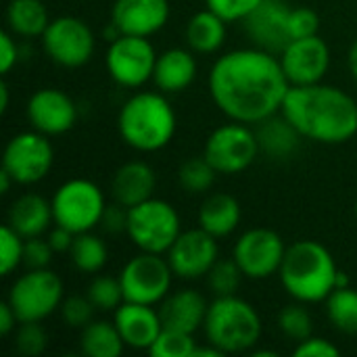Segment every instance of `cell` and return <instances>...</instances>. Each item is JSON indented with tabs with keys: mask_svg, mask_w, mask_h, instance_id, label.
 I'll return each mask as SVG.
<instances>
[{
	"mask_svg": "<svg viewBox=\"0 0 357 357\" xmlns=\"http://www.w3.org/2000/svg\"><path fill=\"white\" fill-rule=\"evenodd\" d=\"M17 61H19V46H17L15 33L6 29L0 33V71H2V75L10 73V69L17 65Z\"/></svg>",
	"mask_w": 357,
	"mask_h": 357,
	"instance_id": "f6af8a7d",
	"label": "cell"
},
{
	"mask_svg": "<svg viewBox=\"0 0 357 357\" xmlns=\"http://www.w3.org/2000/svg\"><path fill=\"white\" fill-rule=\"evenodd\" d=\"M339 266L333 253L318 241L303 238L287 247L280 266V282L284 291L301 303L326 301L337 287Z\"/></svg>",
	"mask_w": 357,
	"mask_h": 357,
	"instance_id": "3957f363",
	"label": "cell"
},
{
	"mask_svg": "<svg viewBox=\"0 0 357 357\" xmlns=\"http://www.w3.org/2000/svg\"><path fill=\"white\" fill-rule=\"evenodd\" d=\"M243 278H245V274L238 268V264L234 261V257L218 259L207 274V284L215 297H228V295H236Z\"/></svg>",
	"mask_w": 357,
	"mask_h": 357,
	"instance_id": "e575fe53",
	"label": "cell"
},
{
	"mask_svg": "<svg viewBox=\"0 0 357 357\" xmlns=\"http://www.w3.org/2000/svg\"><path fill=\"white\" fill-rule=\"evenodd\" d=\"M73 238H75V234L71 230L59 226V224H54V228L48 232V243L54 249V253H69V249L73 245Z\"/></svg>",
	"mask_w": 357,
	"mask_h": 357,
	"instance_id": "bcb514c9",
	"label": "cell"
},
{
	"mask_svg": "<svg viewBox=\"0 0 357 357\" xmlns=\"http://www.w3.org/2000/svg\"><path fill=\"white\" fill-rule=\"evenodd\" d=\"M165 255L178 278L197 280L201 276H207L213 264L220 259L218 238L203 228L184 230Z\"/></svg>",
	"mask_w": 357,
	"mask_h": 357,
	"instance_id": "9a60e30c",
	"label": "cell"
},
{
	"mask_svg": "<svg viewBox=\"0 0 357 357\" xmlns=\"http://www.w3.org/2000/svg\"><path fill=\"white\" fill-rule=\"evenodd\" d=\"M6 23L15 36L36 38L46 31L50 15L42 0H10L6 6Z\"/></svg>",
	"mask_w": 357,
	"mask_h": 357,
	"instance_id": "83f0119b",
	"label": "cell"
},
{
	"mask_svg": "<svg viewBox=\"0 0 357 357\" xmlns=\"http://www.w3.org/2000/svg\"><path fill=\"white\" fill-rule=\"evenodd\" d=\"M86 295L98 312H115L126 301L119 278H113L107 274L94 276Z\"/></svg>",
	"mask_w": 357,
	"mask_h": 357,
	"instance_id": "836d02e7",
	"label": "cell"
},
{
	"mask_svg": "<svg viewBox=\"0 0 357 357\" xmlns=\"http://www.w3.org/2000/svg\"><path fill=\"white\" fill-rule=\"evenodd\" d=\"M169 13V0H115L111 23L121 33L151 38L165 27Z\"/></svg>",
	"mask_w": 357,
	"mask_h": 357,
	"instance_id": "d6986e66",
	"label": "cell"
},
{
	"mask_svg": "<svg viewBox=\"0 0 357 357\" xmlns=\"http://www.w3.org/2000/svg\"><path fill=\"white\" fill-rule=\"evenodd\" d=\"M341 354V349L331 343L328 339H322V337H310L301 343H297L293 356L295 357H337Z\"/></svg>",
	"mask_w": 357,
	"mask_h": 357,
	"instance_id": "7bdbcfd3",
	"label": "cell"
},
{
	"mask_svg": "<svg viewBox=\"0 0 357 357\" xmlns=\"http://www.w3.org/2000/svg\"><path fill=\"white\" fill-rule=\"evenodd\" d=\"M261 0H205L207 8L218 13L226 23L243 21Z\"/></svg>",
	"mask_w": 357,
	"mask_h": 357,
	"instance_id": "b9f144b4",
	"label": "cell"
},
{
	"mask_svg": "<svg viewBox=\"0 0 357 357\" xmlns=\"http://www.w3.org/2000/svg\"><path fill=\"white\" fill-rule=\"evenodd\" d=\"M326 318L343 335H357V291L354 287L335 289L326 297Z\"/></svg>",
	"mask_w": 357,
	"mask_h": 357,
	"instance_id": "4dcf8cb0",
	"label": "cell"
},
{
	"mask_svg": "<svg viewBox=\"0 0 357 357\" xmlns=\"http://www.w3.org/2000/svg\"><path fill=\"white\" fill-rule=\"evenodd\" d=\"M197 349L195 335L174 328H163L149 354L153 357H192Z\"/></svg>",
	"mask_w": 357,
	"mask_h": 357,
	"instance_id": "d590c367",
	"label": "cell"
},
{
	"mask_svg": "<svg viewBox=\"0 0 357 357\" xmlns=\"http://www.w3.org/2000/svg\"><path fill=\"white\" fill-rule=\"evenodd\" d=\"M63 299V280L50 268L27 270L13 282L6 297L19 322L46 320L50 314L59 312Z\"/></svg>",
	"mask_w": 357,
	"mask_h": 357,
	"instance_id": "ba28073f",
	"label": "cell"
},
{
	"mask_svg": "<svg viewBox=\"0 0 357 357\" xmlns=\"http://www.w3.org/2000/svg\"><path fill=\"white\" fill-rule=\"evenodd\" d=\"M174 270L161 253L140 251L119 272V282L126 301L159 305L167 295L174 278Z\"/></svg>",
	"mask_w": 357,
	"mask_h": 357,
	"instance_id": "9c48e42d",
	"label": "cell"
},
{
	"mask_svg": "<svg viewBox=\"0 0 357 357\" xmlns=\"http://www.w3.org/2000/svg\"><path fill=\"white\" fill-rule=\"evenodd\" d=\"M224 354L215 347V345H211V343H207V345H203V347H199L197 345V349H195V354L192 357H222Z\"/></svg>",
	"mask_w": 357,
	"mask_h": 357,
	"instance_id": "c3c4849f",
	"label": "cell"
},
{
	"mask_svg": "<svg viewBox=\"0 0 357 357\" xmlns=\"http://www.w3.org/2000/svg\"><path fill=\"white\" fill-rule=\"evenodd\" d=\"M69 257H71V264L75 266L77 272L98 274L109 261V249L98 234L88 230V232L75 234L73 245L69 249Z\"/></svg>",
	"mask_w": 357,
	"mask_h": 357,
	"instance_id": "f546056e",
	"label": "cell"
},
{
	"mask_svg": "<svg viewBox=\"0 0 357 357\" xmlns=\"http://www.w3.org/2000/svg\"><path fill=\"white\" fill-rule=\"evenodd\" d=\"M253 130L257 136L259 153L268 155L274 161L291 159L299 151L303 140L301 132L287 119L282 111L261 119L259 123H255Z\"/></svg>",
	"mask_w": 357,
	"mask_h": 357,
	"instance_id": "603a6c76",
	"label": "cell"
},
{
	"mask_svg": "<svg viewBox=\"0 0 357 357\" xmlns=\"http://www.w3.org/2000/svg\"><path fill=\"white\" fill-rule=\"evenodd\" d=\"M276 324H278L280 333L287 339L295 341V343H301V341H305V339H310L314 335L312 314L307 312L305 303H301V301L291 303V305H284L278 312Z\"/></svg>",
	"mask_w": 357,
	"mask_h": 357,
	"instance_id": "d6a6232c",
	"label": "cell"
},
{
	"mask_svg": "<svg viewBox=\"0 0 357 357\" xmlns=\"http://www.w3.org/2000/svg\"><path fill=\"white\" fill-rule=\"evenodd\" d=\"M356 213H357V205H356Z\"/></svg>",
	"mask_w": 357,
	"mask_h": 357,
	"instance_id": "11a10c76",
	"label": "cell"
},
{
	"mask_svg": "<svg viewBox=\"0 0 357 357\" xmlns=\"http://www.w3.org/2000/svg\"><path fill=\"white\" fill-rule=\"evenodd\" d=\"M180 232V215L172 203L151 197L130 207L126 234L140 251L165 255Z\"/></svg>",
	"mask_w": 357,
	"mask_h": 357,
	"instance_id": "8992f818",
	"label": "cell"
},
{
	"mask_svg": "<svg viewBox=\"0 0 357 357\" xmlns=\"http://www.w3.org/2000/svg\"><path fill=\"white\" fill-rule=\"evenodd\" d=\"M23 245H25V238L15 228L4 224L0 230V272H2V276H10L19 266H23Z\"/></svg>",
	"mask_w": 357,
	"mask_h": 357,
	"instance_id": "8d00e7d4",
	"label": "cell"
},
{
	"mask_svg": "<svg viewBox=\"0 0 357 357\" xmlns=\"http://www.w3.org/2000/svg\"><path fill=\"white\" fill-rule=\"evenodd\" d=\"M25 115L33 130L46 136H59L73 130L77 121V105L59 88H40L29 96Z\"/></svg>",
	"mask_w": 357,
	"mask_h": 357,
	"instance_id": "ac0fdd59",
	"label": "cell"
},
{
	"mask_svg": "<svg viewBox=\"0 0 357 357\" xmlns=\"http://www.w3.org/2000/svg\"><path fill=\"white\" fill-rule=\"evenodd\" d=\"M249 354L255 357H278L276 351H270V349H251Z\"/></svg>",
	"mask_w": 357,
	"mask_h": 357,
	"instance_id": "db71d44e",
	"label": "cell"
},
{
	"mask_svg": "<svg viewBox=\"0 0 357 357\" xmlns=\"http://www.w3.org/2000/svg\"><path fill=\"white\" fill-rule=\"evenodd\" d=\"M113 322L126 347H132V349L149 351L163 331L159 310H155V305H144V303H134V301H123L113 312Z\"/></svg>",
	"mask_w": 357,
	"mask_h": 357,
	"instance_id": "ffe728a7",
	"label": "cell"
},
{
	"mask_svg": "<svg viewBox=\"0 0 357 357\" xmlns=\"http://www.w3.org/2000/svg\"><path fill=\"white\" fill-rule=\"evenodd\" d=\"M347 63H349V69H351L354 77L357 79V38L354 40V44L349 46V52H347Z\"/></svg>",
	"mask_w": 357,
	"mask_h": 357,
	"instance_id": "681fc988",
	"label": "cell"
},
{
	"mask_svg": "<svg viewBox=\"0 0 357 357\" xmlns=\"http://www.w3.org/2000/svg\"><path fill=\"white\" fill-rule=\"evenodd\" d=\"M345 287H351V280H349L347 272L339 270V272H337V287H335V289H345Z\"/></svg>",
	"mask_w": 357,
	"mask_h": 357,
	"instance_id": "f5cc1de1",
	"label": "cell"
},
{
	"mask_svg": "<svg viewBox=\"0 0 357 357\" xmlns=\"http://www.w3.org/2000/svg\"><path fill=\"white\" fill-rule=\"evenodd\" d=\"M50 222H54L52 203L36 192H25L13 201L6 224L15 228L23 238H33L42 236L50 228Z\"/></svg>",
	"mask_w": 357,
	"mask_h": 357,
	"instance_id": "d4e9b609",
	"label": "cell"
},
{
	"mask_svg": "<svg viewBox=\"0 0 357 357\" xmlns=\"http://www.w3.org/2000/svg\"><path fill=\"white\" fill-rule=\"evenodd\" d=\"M205 339L224 356L251 351L261 337V318L257 310L238 295L215 297L205 316Z\"/></svg>",
	"mask_w": 357,
	"mask_h": 357,
	"instance_id": "5b68a950",
	"label": "cell"
},
{
	"mask_svg": "<svg viewBox=\"0 0 357 357\" xmlns=\"http://www.w3.org/2000/svg\"><path fill=\"white\" fill-rule=\"evenodd\" d=\"M50 203L54 224L71 230L73 234L100 226L102 213L107 209L102 190L86 178H71L63 182Z\"/></svg>",
	"mask_w": 357,
	"mask_h": 357,
	"instance_id": "52a82bcc",
	"label": "cell"
},
{
	"mask_svg": "<svg viewBox=\"0 0 357 357\" xmlns=\"http://www.w3.org/2000/svg\"><path fill=\"white\" fill-rule=\"evenodd\" d=\"M157 63L155 46L144 36L121 33L113 42H109L105 65L111 79L123 88H140L149 79H153Z\"/></svg>",
	"mask_w": 357,
	"mask_h": 357,
	"instance_id": "7c38bea8",
	"label": "cell"
},
{
	"mask_svg": "<svg viewBox=\"0 0 357 357\" xmlns=\"http://www.w3.org/2000/svg\"><path fill=\"white\" fill-rule=\"evenodd\" d=\"M282 113L303 138L320 144H343L357 134V100L322 82L291 86Z\"/></svg>",
	"mask_w": 357,
	"mask_h": 357,
	"instance_id": "7a4b0ae2",
	"label": "cell"
},
{
	"mask_svg": "<svg viewBox=\"0 0 357 357\" xmlns=\"http://www.w3.org/2000/svg\"><path fill=\"white\" fill-rule=\"evenodd\" d=\"M46 345H48V335L42 322H19L15 331V347L21 356H40L44 354Z\"/></svg>",
	"mask_w": 357,
	"mask_h": 357,
	"instance_id": "74e56055",
	"label": "cell"
},
{
	"mask_svg": "<svg viewBox=\"0 0 357 357\" xmlns=\"http://www.w3.org/2000/svg\"><path fill=\"white\" fill-rule=\"evenodd\" d=\"M79 347L88 357H119L123 354V339L115 326V322L92 320L82 328Z\"/></svg>",
	"mask_w": 357,
	"mask_h": 357,
	"instance_id": "f1b7e54d",
	"label": "cell"
},
{
	"mask_svg": "<svg viewBox=\"0 0 357 357\" xmlns=\"http://www.w3.org/2000/svg\"><path fill=\"white\" fill-rule=\"evenodd\" d=\"M278 59L291 86H307L324 79L331 67V48L316 33L310 38L291 40Z\"/></svg>",
	"mask_w": 357,
	"mask_h": 357,
	"instance_id": "2e32d148",
	"label": "cell"
},
{
	"mask_svg": "<svg viewBox=\"0 0 357 357\" xmlns=\"http://www.w3.org/2000/svg\"><path fill=\"white\" fill-rule=\"evenodd\" d=\"M0 111L2 113L8 111V84L6 82L0 84Z\"/></svg>",
	"mask_w": 357,
	"mask_h": 357,
	"instance_id": "816d5d0a",
	"label": "cell"
},
{
	"mask_svg": "<svg viewBox=\"0 0 357 357\" xmlns=\"http://www.w3.org/2000/svg\"><path fill=\"white\" fill-rule=\"evenodd\" d=\"M17 326H19V318H17L15 310L10 307L8 301H2L0 303V335L8 337L17 331Z\"/></svg>",
	"mask_w": 357,
	"mask_h": 357,
	"instance_id": "7dc6e473",
	"label": "cell"
},
{
	"mask_svg": "<svg viewBox=\"0 0 357 357\" xmlns=\"http://www.w3.org/2000/svg\"><path fill=\"white\" fill-rule=\"evenodd\" d=\"M157 174L146 161H128L111 178V197L123 207H134L155 195Z\"/></svg>",
	"mask_w": 357,
	"mask_h": 357,
	"instance_id": "7402d4cb",
	"label": "cell"
},
{
	"mask_svg": "<svg viewBox=\"0 0 357 357\" xmlns=\"http://www.w3.org/2000/svg\"><path fill=\"white\" fill-rule=\"evenodd\" d=\"M241 218L243 211L236 197L228 192H213L203 201L199 209V228L215 238H224L238 228Z\"/></svg>",
	"mask_w": 357,
	"mask_h": 357,
	"instance_id": "484cf974",
	"label": "cell"
},
{
	"mask_svg": "<svg viewBox=\"0 0 357 357\" xmlns=\"http://www.w3.org/2000/svg\"><path fill=\"white\" fill-rule=\"evenodd\" d=\"M291 8L287 0H261L241 23L253 46L268 52L280 54L291 42L289 15Z\"/></svg>",
	"mask_w": 357,
	"mask_h": 357,
	"instance_id": "e0dca14e",
	"label": "cell"
},
{
	"mask_svg": "<svg viewBox=\"0 0 357 357\" xmlns=\"http://www.w3.org/2000/svg\"><path fill=\"white\" fill-rule=\"evenodd\" d=\"M218 178L215 167L207 161L205 155L190 157L178 167V184L188 195H205L213 188Z\"/></svg>",
	"mask_w": 357,
	"mask_h": 357,
	"instance_id": "1f68e13d",
	"label": "cell"
},
{
	"mask_svg": "<svg viewBox=\"0 0 357 357\" xmlns=\"http://www.w3.org/2000/svg\"><path fill=\"white\" fill-rule=\"evenodd\" d=\"M197 77V59L186 48H167L157 54L153 82L165 94L186 90Z\"/></svg>",
	"mask_w": 357,
	"mask_h": 357,
	"instance_id": "cb8c5ba5",
	"label": "cell"
},
{
	"mask_svg": "<svg viewBox=\"0 0 357 357\" xmlns=\"http://www.w3.org/2000/svg\"><path fill=\"white\" fill-rule=\"evenodd\" d=\"M128 213H130V209L123 207V205H119L117 201L107 203V209H105V213H102L100 226H102L109 234L126 232V230H128Z\"/></svg>",
	"mask_w": 357,
	"mask_h": 357,
	"instance_id": "ee69618b",
	"label": "cell"
},
{
	"mask_svg": "<svg viewBox=\"0 0 357 357\" xmlns=\"http://www.w3.org/2000/svg\"><path fill=\"white\" fill-rule=\"evenodd\" d=\"M54 249L50 247L48 238L42 236H33V238H25L23 245V266L27 270H42L48 268L52 261Z\"/></svg>",
	"mask_w": 357,
	"mask_h": 357,
	"instance_id": "60d3db41",
	"label": "cell"
},
{
	"mask_svg": "<svg viewBox=\"0 0 357 357\" xmlns=\"http://www.w3.org/2000/svg\"><path fill=\"white\" fill-rule=\"evenodd\" d=\"M54 163V149L46 134L38 130L15 134L2 155V169H6L15 184H36L44 180Z\"/></svg>",
	"mask_w": 357,
	"mask_h": 357,
	"instance_id": "4fadbf2b",
	"label": "cell"
},
{
	"mask_svg": "<svg viewBox=\"0 0 357 357\" xmlns=\"http://www.w3.org/2000/svg\"><path fill=\"white\" fill-rule=\"evenodd\" d=\"M207 88L228 119L255 126L282 111L291 82L278 54L251 46L222 54L209 69Z\"/></svg>",
	"mask_w": 357,
	"mask_h": 357,
	"instance_id": "6da1fadb",
	"label": "cell"
},
{
	"mask_svg": "<svg viewBox=\"0 0 357 357\" xmlns=\"http://www.w3.org/2000/svg\"><path fill=\"white\" fill-rule=\"evenodd\" d=\"M46 56L67 69H77L90 63L96 48V38L90 25L73 15L50 19L46 31L40 36Z\"/></svg>",
	"mask_w": 357,
	"mask_h": 357,
	"instance_id": "8fae6325",
	"label": "cell"
},
{
	"mask_svg": "<svg viewBox=\"0 0 357 357\" xmlns=\"http://www.w3.org/2000/svg\"><path fill=\"white\" fill-rule=\"evenodd\" d=\"M176 113L165 92H136L130 96L117 117L121 140L140 153L165 149L176 134Z\"/></svg>",
	"mask_w": 357,
	"mask_h": 357,
	"instance_id": "277c9868",
	"label": "cell"
},
{
	"mask_svg": "<svg viewBox=\"0 0 357 357\" xmlns=\"http://www.w3.org/2000/svg\"><path fill=\"white\" fill-rule=\"evenodd\" d=\"M318 29H320V15L314 8H310V6H295V8H291V15H289L291 40L316 36Z\"/></svg>",
	"mask_w": 357,
	"mask_h": 357,
	"instance_id": "ab89813d",
	"label": "cell"
},
{
	"mask_svg": "<svg viewBox=\"0 0 357 357\" xmlns=\"http://www.w3.org/2000/svg\"><path fill=\"white\" fill-rule=\"evenodd\" d=\"M207 161L222 176H234L251 167L259 155L255 130L249 123L232 121L215 128L203 149Z\"/></svg>",
	"mask_w": 357,
	"mask_h": 357,
	"instance_id": "30bf717a",
	"label": "cell"
},
{
	"mask_svg": "<svg viewBox=\"0 0 357 357\" xmlns=\"http://www.w3.org/2000/svg\"><path fill=\"white\" fill-rule=\"evenodd\" d=\"M287 255L282 236L270 228H251L243 232L234 245L232 257L243 270L245 278L266 280L280 272Z\"/></svg>",
	"mask_w": 357,
	"mask_h": 357,
	"instance_id": "5bb4252c",
	"label": "cell"
},
{
	"mask_svg": "<svg viewBox=\"0 0 357 357\" xmlns=\"http://www.w3.org/2000/svg\"><path fill=\"white\" fill-rule=\"evenodd\" d=\"M184 36L192 52L213 54L226 42V21L211 8H203L188 19Z\"/></svg>",
	"mask_w": 357,
	"mask_h": 357,
	"instance_id": "4316f807",
	"label": "cell"
},
{
	"mask_svg": "<svg viewBox=\"0 0 357 357\" xmlns=\"http://www.w3.org/2000/svg\"><path fill=\"white\" fill-rule=\"evenodd\" d=\"M209 303L205 297L195 289H182L176 293H169L159 303V316L163 322V328L184 331L195 335L205 324Z\"/></svg>",
	"mask_w": 357,
	"mask_h": 357,
	"instance_id": "44dd1931",
	"label": "cell"
},
{
	"mask_svg": "<svg viewBox=\"0 0 357 357\" xmlns=\"http://www.w3.org/2000/svg\"><path fill=\"white\" fill-rule=\"evenodd\" d=\"M10 184H15L13 176H10L6 169H0V192H2V195H6V192H8V188H10Z\"/></svg>",
	"mask_w": 357,
	"mask_h": 357,
	"instance_id": "f907efd6",
	"label": "cell"
},
{
	"mask_svg": "<svg viewBox=\"0 0 357 357\" xmlns=\"http://www.w3.org/2000/svg\"><path fill=\"white\" fill-rule=\"evenodd\" d=\"M94 303L88 299V295H69L63 299L59 314L61 320L69 326V328H84L94 320Z\"/></svg>",
	"mask_w": 357,
	"mask_h": 357,
	"instance_id": "f35d334b",
	"label": "cell"
}]
</instances>
